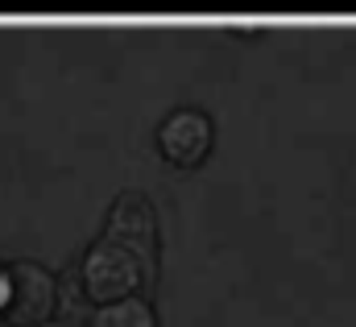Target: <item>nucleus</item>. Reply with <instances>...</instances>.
<instances>
[{
    "label": "nucleus",
    "mask_w": 356,
    "mask_h": 327,
    "mask_svg": "<svg viewBox=\"0 0 356 327\" xmlns=\"http://www.w3.org/2000/svg\"><path fill=\"white\" fill-rule=\"evenodd\" d=\"M79 286H83L88 303L104 307V303H116V298H133L141 286H154V273L124 245L99 237L79 261Z\"/></svg>",
    "instance_id": "obj_1"
},
{
    "label": "nucleus",
    "mask_w": 356,
    "mask_h": 327,
    "mask_svg": "<svg viewBox=\"0 0 356 327\" xmlns=\"http://www.w3.org/2000/svg\"><path fill=\"white\" fill-rule=\"evenodd\" d=\"M58 311V278L38 261L8 265V303L4 319L13 327H38Z\"/></svg>",
    "instance_id": "obj_2"
},
{
    "label": "nucleus",
    "mask_w": 356,
    "mask_h": 327,
    "mask_svg": "<svg viewBox=\"0 0 356 327\" xmlns=\"http://www.w3.org/2000/svg\"><path fill=\"white\" fill-rule=\"evenodd\" d=\"M108 241L124 245L149 273H158V212L141 191H124L108 212Z\"/></svg>",
    "instance_id": "obj_3"
},
{
    "label": "nucleus",
    "mask_w": 356,
    "mask_h": 327,
    "mask_svg": "<svg viewBox=\"0 0 356 327\" xmlns=\"http://www.w3.org/2000/svg\"><path fill=\"white\" fill-rule=\"evenodd\" d=\"M216 145V125L207 112L199 108H175L162 125H158V150L162 158L178 170H195V166L207 162Z\"/></svg>",
    "instance_id": "obj_4"
},
{
    "label": "nucleus",
    "mask_w": 356,
    "mask_h": 327,
    "mask_svg": "<svg viewBox=\"0 0 356 327\" xmlns=\"http://www.w3.org/2000/svg\"><path fill=\"white\" fill-rule=\"evenodd\" d=\"M88 327H158V311L149 298L133 294V298H116L91 311Z\"/></svg>",
    "instance_id": "obj_5"
},
{
    "label": "nucleus",
    "mask_w": 356,
    "mask_h": 327,
    "mask_svg": "<svg viewBox=\"0 0 356 327\" xmlns=\"http://www.w3.org/2000/svg\"><path fill=\"white\" fill-rule=\"evenodd\" d=\"M4 303H8V269H0V315H4Z\"/></svg>",
    "instance_id": "obj_6"
},
{
    "label": "nucleus",
    "mask_w": 356,
    "mask_h": 327,
    "mask_svg": "<svg viewBox=\"0 0 356 327\" xmlns=\"http://www.w3.org/2000/svg\"><path fill=\"white\" fill-rule=\"evenodd\" d=\"M38 327H75V324H67V319H46V324H38Z\"/></svg>",
    "instance_id": "obj_7"
}]
</instances>
